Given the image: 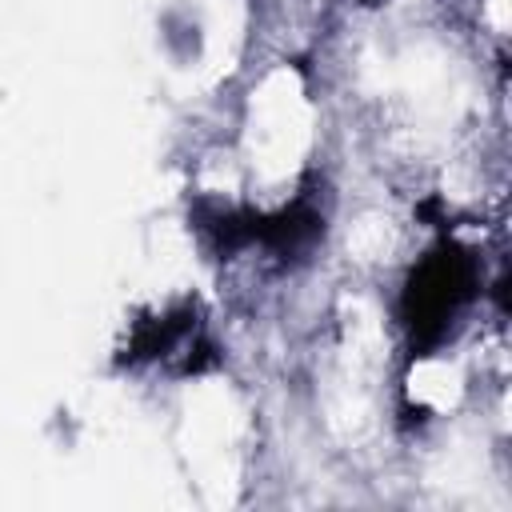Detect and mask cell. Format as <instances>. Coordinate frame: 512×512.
I'll return each mask as SVG.
<instances>
[{"mask_svg": "<svg viewBox=\"0 0 512 512\" xmlns=\"http://www.w3.org/2000/svg\"><path fill=\"white\" fill-rule=\"evenodd\" d=\"M312 144V104L292 68H272L248 100V160L256 176L284 180L300 168Z\"/></svg>", "mask_w": 512, "mask_h": 512, "instance_id": "6da1fadb", "label": "cell"}, {"mask_svg": "<svg viewBox=\"0 0 512 512\" xmlns=\"http://www.w3.org/2000/svg\"><path fill=\"white\" fill-rule=\"evenodd\" d=\"M240 404L224 380H200L184 392V452L200 476L204 500L212 508H228L236 500V436H240Z\"/></svg>", "mask_w": 512, "mask_h": 512, "instance_id": "7a4b0ae2", "label": "cell"}, {"mask_svg": "<svg viewBox=\"0 0 512 512\" xmlns=\"http://www.w3.org/2000/svg\"><path fill=\"white\" fill-rule=\"evenodd\" d=\"M408 392H412V400H420L436 412H448L464 396V376L448 360H420L408 376Z\"/></svg>", "mask_w": 512, "mask_h": 512, "instance_id": "3957f363", "label": "cell"}, {"mask_svg": "<svg viewBox=\"0 0 512 512\" xmlns=\"http://www.w3.org/2000/svg\"><path fill=\"white\" fill-rule=\"evenodd\" d=\"M368 396H364V384H360V372H348L344 380L332 384L328 392V424L340 432V436H356L368 428Z\"/></svg>", "mask_w": 512, "mask_h": 512, "instance_id": "277c9868", "label": "cell"}, {"mask_svg": "<svg viewBox=\"0 0 512 512\" xmlns=\"http://www.w3.org/2000/svg\"><path fill=\"white\" fill-rule=\"evenodd\" d=\"M392 248H396V232H392L388 216H360V220L348 228V256L360 260V264L388 260Z\"/></svg>", "mask_w": 512, "mask_h": 512, "instance_id": "5b68a950", "label": "cell"}, {"mask_svg": "<svg viewBox=\"0 0 512 512\" xmlns=\"http://www.w3.org/2000/svg\"><path fill=\"white\" fill-rule=\"evenodd\" d=\"M480 480V452L472 448H448V456L432 468V484L444 488H468Z\"/></svg>", "mask_w": 512, "mask_h": 512, "instance_id": "8992f818", "label": "cell"}, {"mask_svg": "<svg viewBox=\"0 0 512 512\" xmlns=\"http://www.w3.org/2000/svg\"><path fill=\"white\" fill-rule=\"evenodd\" d=\"M444 188L456 196V200H468L472 192H476V184H472V176H468V168H460V164H452L448 172H444Z\"/></svg>", "mask_w": 512, "mask_h": 512, "instance_id": "52a82bcc", "label": "cell"}, {"mask_svg": "<svg viewBox=\"0 0 512 512\" xmlns=\"http://www.w3.org/2000/svg\"><path fill=\"white\" fill-rule=\"evenodd\" d=\"M484 16H488V24L496 32H508V24H512V0H484Z\"/></svg>", "mask_w": 512, "mask_h": 512, "instance_id": "ba28073f", "label": "cell"}]
</instances>
